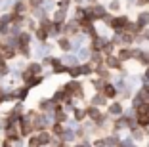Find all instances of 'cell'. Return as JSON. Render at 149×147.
I'll use <instances>...</instances> for the list:
<instances>
[{
    "instance_id": "cell-22",
    "label": "cell",
    "mask_w": 149,
    "mask_h": 147,
    "mask_svg": "<svg viewBox=\"0 0 149 147\" xmlns=\"http://www.w3.org/2000/svg\"><path fill=\"white\" fill-rule=\"evenodd\" d=\"M134 42H136V36H134V35H130V33H126V31L120 33V46H128V48H130ZM120 46H118V48H120Z\"/></svg>"
},
{
    "instance_id": "cell-17",
    "label": "cell",
    "mask_w": 149,
    "mask_h": 147,
    "mask_svg": "<svg viewBox=\"0 0 149 147\" xmlns=\"http://www.w3.org/2000/svg\"><path fill=\"white\" fill-rule=\"evenodd\" d=\"M77 69H79V77H90V75H94V67L90 65V61L77 65Z\"/></svg>"
},
{
    "instance_id": "cell-33",
    "label": "cell",
    "mask_w": 149,
    "mask_h": 147,
    "mask_svg": "<svg viewBox=\"0 0 149 147\" xmlns=\"http://www.w3.org/2000/svg\"><path fill=\"white\" fill-rule=\"evenodd\" d=\"M143 130H145V128H140V126H136V128L132 130V139H136V141H141V139L145 138V136H143V134H145Z\"/></svg>"
},
{
    "instance_id": "cell-13",
    "label": "cell",
    "mask_w": 149,
    "mask_h": 147,
    "mask_svg": "<svg viewBox=\"0 0 149 147\" xmlns=\"http://www.w3.org/2000/svg\"><path fill=\"white\" fill-rule=\"evenodd\" d=\"M124 128H128V118L124 115H120L113 121V134H117L118 130H124Z\"/></svg>"
},
{
    "instance_id": "cell-7",
    "label": "cell",
    "mask_w": 149,
    "mask_h": 147,
    "mask_svg": "<svg viewBox=\"0 0 149 147\" xmlns=\"http://www.w3.org/2000/svg\"><path fill=\"white\" fill-rule=\"evenodd\" d=\"M105 113L109 115V117L117 118V117H120V115L124 113V105L120 103V101H113V103L107 105V111H105Z\"/></svg>"
},
{
    "instance_id": "cell-27",
    "label": "cell",
    "mask_w": 149,
    "mask_h": 147,
    "mask_svg": "<svg viewBox=\"0 0 149 147\" xmlns=\"http://www.w3.org/2000/svg\"><path fill=\"white\" fill-rule=\"evenodd\" d=\"M36 136H38V139H40V143H42V145H48V143L52 141V138H54L52 132H48V130H40Z\"/></svg>"
},
{
    "instance_id": "cell-14",
    "label": "cell",
    "mask_w": 149,
    "mask_h": 147,
    "mask_svg": "<svg viewBox=\"0 0 149 147\" xmlns=\"http://www.w3.org/2000/svg\"><path fill=\"white\" fill-rule=\"evenodd\" d=\"M136 23L141 27V29H147L149 27V12L147 10H141V12L136 15Z\"/></svg>"
},
{
    "instance_id": "cell-20",
    "label": "cell",
    "mask_w": 149,
    "mask_h": 147,
    "mask_svg": "<svg viewBox=\"0 0 149 147\" xmlns=\"http://www.w3.org/2000/svg\"><path fill=\"white\" fill-rule=\"evenodd\" d=\"M52 13H54V15H52V21H54V23H65V21H67V12H65V10L56 8Z\"/></svg>"
},
{
    "instance_id": "cell-38",
    "label": "cell",
    "mask_w": 149,
    "mask_h": 147,
    "mask_svg": "<svg viewBox=\"0 0 149 147\" xmlns=\"http://www.w3.org/2000/svg\"><path fill=\"white\" fill-rule=\"evenodd\" d=\"M105 82H107V80H103V78H100V77L92 78V86L96 88V92H101V88L105 86Z\"/></svg>"
},
{
    "instance_id": "cell-4",
    "label": "cell",
    "mask_w": 149,
    "mask_h": 147,
    "mask_svg": "<svg viewBox=\"0 0 149 147\" xmlns=\"http://www.w3.org/2000/svg\"><path fill=\"white\" fill-rule=\"evenodd\" d=\"M77 33H80V25L79 21H74V19H71V21H65L63 23V36H74Z\"/></svg>"
},
{
    "instance_id": "cell-40",
    "label": "cell",
    "mask_w": 149,
    "mask_h": 147,
    "mask_svg": "<svg viewBox=\"0 0 149 147\" xmlns=\"http://www.w3.org/2000/svg\"><path fill=\"white\" fill-rule=\"evenodd\" d=\"M27 145H29V147H42V143H40L38 136H29V141H27Z\"/></svg>"
},
{
    "instance_id": "cell-37",
    "label": "cell",
    "mask_w": 149,
    "mask_h": 147,
    "mask_svg": "<svg viewBox=\"0 0 149 147\" xmlns=\"http://www.w3.org/2000/svg\"><path fill=\"white\" fill-rule=\"evenodd\" d=\"M115 48H117V46H115V44L111 42V40H107L101 52H103V56H111V54H115Z\"/></svg>"
},
{
    "instance_id": "cell-48",
    "label": "cell",
    "mask_w": 149,
    "mask_h": 147,
    "mask_svg": "<svg viewBox=\"0 0 149 147\" xmlns=\"http://www.w3.org/2000/svg\"><path fill=\"white\" fill-rule=\"evenodd\" d=\"M86 2H90V4H97L96 0H86Z\"/></svg>"
},
{
    "instance_id": "cell-23",
    "label": "cell",
    "mask_w": 149,
    "mask_h": 147,
    "mask_svg": "<svg viewBox=\"0 0 149 147\" xmlns=\"http://www.w3.org/2000/svg\"><path fill=\"white\" fill-rule=\"evenodd\" d=\"M42 80H44V75H33V77L25 82V86L33 90V88H36L38 84H42Z\"/></svg>"
},
{
    "instance_id": "cell-1",
    "label": "cell",
    "mask_w": 149,
    "mask_h": 147,
    "mask_svg": "<svg viewBox=\"0 0 149 147\" xmlns=\"http://www.w3.org/2000/svg\"><path fill=\"white\" fill-rule=\"evenodd\" d=\"M128 21H130V17H128L126 13H123V15H113V19H111V23H109V29L113 31V33H117V35H120V33H124V27L128 25Z\"/></svg>"
},
{
    "instance_id": "cell-25",
    "label": "cell",
    "mask_w": 149,
    "mask_h": 147,
    "mask_svg": "<svg viewBox=\"0 0 149 147\" xmlns=\"http://www.w3.org/2000/svg\"><path fill=\"white\" fill-rule=\"evenodd\" d=\"M136 122H138L140 128L147 130L149 128V115H147V113H140V115H136Z\"/></svg>"
},
{
    "instance_id": "cell-41",
    "label": "cell",
    "mask_w": 149,
    "mask_h": 147,
    "mask_svg": "<svg viewBox=\"0 0 149 147\" xmlns=\"http://www.w3.org/2000/svg\"><path fill=\"white\" fill-rule=\"evenodd\" d=\"M52 63H54V56H46V57H42V59H40L42 69H44V67H52Z\"/></svg>"
},
{
    "instance_id": "cell-10",
    "label": "cell",
    "mask_w": 149,
    "mask_h": 147,
    "mask_svg": "<svg viewBox=\"0 0 149 147\" xmlns=\"http://www.w3.org/2000/svg\"><path fill=\"white\" fill-rule=\"evenodd\" d=\"M82 88H84V86H82V82H79L77 78H71L69 82H65V84H63V90H65L69 95H74L79 90H82Z\"/></svg>"
},
{
    "instance_id": "cell-8",
    "label": "cell",
    "mask_w": 149,
    "mask_h": 147,
    "mask_svg": "<svg viewBox=\"0 0 149 147\" xmlns=\"http://www.w3.org/2000/svg\"><path fill=\"white\" fill-rule=\"evenodd\" d=\"M61 63L65 65V67H77V65H80V59H79V56L74 52H67V54H63V57H61Z\"/></svg>"
},
{
    "instance_id": "cell-16",
    "label": "cell",
    "mask_w": 149,
    "mask_h": 147,
    "mask_svg": "<svg viewBox=\"0 0 149 147\" xmlns=\"http://www.w3.org/2000/svg\"><path fill=\"white\" fill-rule=\"evenodd\" d=\"M17 40H19V46H29V44L33 42V33H31V31H25V29H23L21 33H19Z\"/></svg>"
},
{
    "instance_id": "cell-42",
    "label": "cell",
    "mask_w": 149,
    "mask_h": 147,
    "mask_svg": "<svg viewBox=\"0 0 149 147\" xmlns=\"http://www.w3.org/2000/svg\"><path fill=\"white\" fill-rule=\"evenodd\" d=\"M29 4V10H36V8H42V0H27Z\"/></svg>"
},
{
    "instance_id": "cell-15",
    "label": "cell",
    "mask_w": 149,
    "mask_h": 147,
    "mask_svg": "<svg viewBox=\"0 0 149 147\" xmlns=\"http://www.w3.org/2000/svg\"><path fill=\"white\" fill-rule=\"evenodd\" d=\"M56 46L61 50V52H71V38L69 36H59V38L56 40Z\"/></svg>"
},
{
    "instance_id": "cell-30",
    "label": "cell",
    "mask_w": 149,
    "mask_h": 147,
    "mask_svg": "<svg viewBox=\"0 0 149 147\" xmlns=\"http://www.w3.org/2000/svg\"><path fill=\"white\" fill-rule=\"evenodd\" d=\"M118 143H120V138L117 134H109L105 138V147H117Z\"/></svg>"
},
{
    "instance_id": "cell-43",
    "label": "cell",
    "mask_w": 149,
    "mask_h": 147,
    "mask_svg": "<svg viewBox=\"0 0 149 147\" xmlns=\"http://www.w3.org/2000/svg\"><path fill=\"white\" fill-rule=\"evenodd\" d=\"M13 69L25 71V69H27V63H25V59H23V57H21V59H17V61H15V63H13Z\"/></svg>"
},
{
    "instance_id": "cell-47",
    "label": "cell",
    "mask_w": 149,
    "mask_h": 147,
    "mask_svg": "<svg viewBox=\"0 0 149 147\" xmlns=\"http://www.w3.org/2000/svg\"><path fill=\"white\" fill-rule=\"evenodd\" d=\"M73 2H74V4H79V6H80V4L84 2V0H73Z\"/></svg>"
},
{
    "instance_id": "cell-19",
    "label": "cell",
    "mask_w": 149,
    "mask_h": 147,
    "mask_svg": "<svg viewBox=\"0 0 149 147\" xmlns=\"http://www.w3.org/2000/svg\"><path fill=\"white\" fill-rule=\"evenodd\" d=\"M25 71H29L31 75H42V73H44V69H42V65H40V61H29Z\"/></svg>"
},
{
    "instance_id": "cell-39",
    "label": "cell",
    "mask_w": 149,
    "mask_h": 147,
    "mask_svg": "<svg viewBox=\"0 0 149 147\" xmlns=\"http://www.w3.org/2000/svg\"><path fill=\"white\" fill-rule=\"evenodd\" d=\"M71 4H73V0H57V2H56L57 8H59V10H65V12H69Z\"/></svg>"
},
{
    "instance_id": "cell-34",
    "label": "cell",
    "mask_w": 149,
    "mask_h": 147,
    "mask_svg": "<svg viewBox=\"0 0 149 147\" xmlns=\"http://www.w3.org/2000/svg\"><path fill=\"white\" fill-rule=\"evenodd\" d=\"M69 121V113H65L63 109H59V111H56V122H67Z\"/></svg>"
},
{
    "instance_id": "cell-45",
    "label": "cell",
    "mask_w": 149,
    "mask_h": 147,
    "mask_svg": "<svg viewBox=\"0 0 149 147\" xmlns=\"http://www.w3.org/2000/svg\"><path fill=\"white\" fill-rule=\"evenodd\" d=\"M94 145L96 147H105V138H97L96 141H94Z\"/></svg>"
},
{
    "instance_id": "cell-24",
    "label": "cell",
    "mask_w": 149,
    "mask_h": 147,
    "mask_svg": "<svg viewBox=\"0 0 149 147\" xmlns=\"http://www.w3.org/2000/svg\"><path fill=\"white\" fill-rule=\"evenodd\" d=\"M13 90H15V98H17V101H25L27 95H29V92H31V88L19 86V88H13Z\"/></svg>"
},
{
    "instance_id": "cell-21",
    "label": "cell",
    "mask_w": 149,
    "mask_h": 147,
    "mask_svg": "<svg viewBox=\"0 0 149 147\" xmlns=\"http://www.w3.org/2000/svg\"><path fill=\"white\" fill-rule=\"evenodd\" d=\"M71 115H73V121H77V122H84L86 121V109H82V107H79V105H77V107H74V111L71 113Z\"/></svg>"
},
{
    "instance_id": "cell-35",
    "label": "cell",
    "mask_w": 149,
    "mask_h": 147,
    "mask_svg": "<svg viewBox=\"0 0 149 147\" xmlns=\"http://www.w3.org/2000/svg\"><path fill=\"white\" fill-rule=\"evenodd\" d=\"M73 19H74V21H82V19H84V6H77V8H74Z\"/></svg>"
},
{
    "instance_id": "cell-32",
    "label": "cell",
    "mask_w": 149,
    "mask_h": 147,
    "mask_svg": "<svg viewBox=\"0 0 149 147\" xmlns=\"http://www.w3.org/2000/svg\"><path fill=\"white\" fill-rule=\"evenodd\" d=\"M57 6H56V0H42V10L46 13H50V12H54Z\"/></svg>"
},
{
    "instance_id": "cell-18",
    "label": "cell",
    "mask_w": 149,
    "mask_h": 147,
    "mask_svg": "<svg viewBox=\"0 0 149 147\" xmlns=\"http://www.w3.org/2000/svg\"><path fill=\"white\" fill-rule=\"evenodd\" d=\"M103 61H105V56H103V52H92V54H90V65H92V67L103 65Z\"/></svg>"
},
{
    "instance_id": "cell-29",
    "label": "cell",
    "mask_w": 149,
    "mask_h": 147,
    "mask_svg": "<svg viewBox=\"0 0 149 147\" xmlns=\"http://www.w3.org/2000/svg\"><path fill=\"white\" fill-rule=\"evenodd\" d=\"M50 128H52V136H54V138H61V134H63V130H65V126H63L61 122H54Z\"/></svg>"
},
{
    "instance_id": "cell-49",
    "label": "cell",
    "mask_w": 149,
    "mask_h": 147,
    "mask_svg": "<svg viewBox=\"0 0 149 147\" xmlns=\"http://www.w3.org/2000/svg\"><path fill=\"white\" fill-rule=\"evenodd\" d=\"M4 90H6V88H2V86H0V95H2V94H4Z\"/></svg>"
},
{
    "instance_id": "cell-12",
    "label": "cell",
    "mask_w": 149,
    "mask_h": 147,
    "mask_svg": "<svg viewBox=\"0 0 149 147\" xmlns=\"http://www.w3.org/2000/svg\"><path fill=\"white\" fill-rule=\"evenodd\" d=\"M107 101H109V100H107L101 92H96V94L90 98V105H94V107H103V105H109Z\"/></svg>"
},
{
    "instance_id": "cell-51",
    "label": "cell",
    "mask_w": 149,
    "mask_h": 147,
    "mask_svg": "<svg viewBox=\"0 0 149 147\" xmlns=\"http://www.w3.org/2000/svg\"><path fill=\"white\" fill-rule=\"evenodd\" d=\"M147 115H149V103H147Z\"/></svg>"
},
{
    "instance_id": "cell-50",
    "label": "cell",
    "mask_w": 149,
    "mask_h": 147,
    "mask_svg": "<svg viewBox=\"0 0 149 147\" xmlns=\"http://www.w3.org/2000/svg\"><path fill=\"white\" fill-rule=\"evenodd\" d=\"M73 147H84V145H73Z\"/></svg>"
},
{
    "instance_id": "cell-46",
    "label": "cell",
    "mask_w": 149,
    "mask_h": 147,
    "mask_svg": "<svg viewBox=\"0 0 149 147\" xmlns=\"http://www.w3.org/2000/svg\"><path fill=\"white\" fill-rule=\"evenodd\" d=\"M126 4H128V8H132V6H136V0H126Z\"/></svg>"
},
{
    "instance_id": "cell-6",
    "label": "cell",
    "mask_w": 149,
    "mask_h": 147,
    "mask_svg": "<svg viewBox=\"0 0 149 147\" xmlns=\"http://www.w3.org/2000/svg\"><path fill=\"white\" fill-rule=\"evenodd\" d=\"M103 63H105V67L109 71H120V69H123V61L117 57V54L105 56V61H103Z\"/></svg>"
},
{
    "instance_id": "cell-31",
    "label": "cell",
    "mask_w": 149,
    "mask_h": 147,
    "mask_svg": "<svg viewBox=\"0 0 149 147\" xmlns=\"http://www.w3.org/2000/svg\"><path fill=\"white\" fill-rule=\"evenodd\" d=\"M35 38L38 40V42H48L50 35H48V31H44V29H36V31H35Z\"/></svg>"
},
{
    "instance_id": "cell-36",
    "label": "cell",
    "mask_w": 149,
    "mask_h": 147,
    "mask_svg": "<svg viewBox=\"0 0 149 147\" xmlns=\"http://www.w3.org/2000/svg\"><path fill=\"white\" fill-rule=\"evenodd\" d=\"M107 10H109L111 13H117V12H120V0H111L109 4H107Z\"/></svg>"
},
{
    "instance_id": "cell-28",
    "label": "cell",
    "mask_w": 149,
    "mask_h": 147,
    "mask_svg": "<svg viewBox=\"0 0 149 147\" xmlns=\"http://www.w3.org/2000/svg\"><path fill=\"white\" fill-rule=\"evenodd\" d=\"M17 56L23 57V59H31V56H33L31 46H19L17 48Z\"/></svg>"
},
{
    "instance_id": "cell-26",
    "label": "cell",
    "mask_w": 149,
    "mask_h": 147,
    "mask_svg": "<svg viewBox=\"0 0 149 147\" xmlns=\"http://www.w3.org/2000/svg\"><path fill=\"white\" fill-rule=\"evenodd\" d=\"M90 54H92V50H90L88 46H82V48H80L79 52H77V56H79L80 63H86V61L90 59Z\"/></svg>"
},
{
    "instance_id": "cell-3",
    "label": "cell",
    "mask_w": 149,
    "mask_h": 147,
    "mask_svg": "<svg viewBox=\"0 0 149 147\" xmlns=\"http://www.w3.org/2000/svg\"><path fill=\"white\" fill-rule=\"evenodd\" d=\"M86 38H88V36L84 35V33H77L74 36H71V52L77 54L82 46H86V44H84V42H86Z\"/></svg>"
},
{
    "instance_id": "cell-11",
    "label": "cell",
    "mask_w": 149,
    "mask_h": 147,
    "mask_svg": "<svg viewBox=\"0 0 149 147\" xmlns=\"http://www.w3.org/2000/svg\"><path fill=\"white\" fill-rule=\"evenodd\" d=\"M101 94L105 95L107 100H117V98H118V90L115 88L113 82H105V86L101 88Z\"/></svg>"
},
{
    "instance_id": "cell-9",
    "label": "cell",
    "mask_w": 149,
    "mask_h": 147,
    "mask_svg": "<svg viewBox=\"0 0 149 147\" xmlns=\"http://www.w3.org/2000/svg\"><path fill=\"white\" fill-rule=\"evenodd\" d=\"M117 57L123 63H126V61H130V59H134V48H128V46H120L117 50Z\"/></svg>"
},
{
    "instance_id": "cell-5",
    "label": "cell",
    "mask_w": 149,
    "mask_h": 147,
    "mask_svg": "<svg viewBox=\"0 0 149 147\" xmlns=\"http://www.w3.org/2000/svg\"><path fill=\"white\" fill-rule=\"evenodd\" d=\"M107 36H103V35H97V36H94V38H90V44H88V48L92 50V52H101L103 50V46H105V42H107Z\"/></svg>"
},
{
    "instance_id": "cell-2",
    "label": "cell",
    "mask_w": 149,
    "mask_h": 147,
    "mask_svg": "<svg viewBox=\"0 0 149 147\" xmlns=\"http://www.w3.org/2000/svg\"><path fill=\"white\" fill-rule=\"evenodd\" d=\"M54 46H56V44H52V42H38L35 46V57L36 59H42V57H46V56H52Z\"/></svg>"
},
{
    "instance_id": "cell-44",
    "label": "cell",
    "mask_w": 149,
    "mask_h": 147,
    "mask_svg": "<svg viewBox=\"0 0 149 147\" xmlns=\"http://www.w3.org/2000/svg\"><path fill=\"white\" fill-rule=\"evenodd\" d=\"M136 6H138V8H147L149 0H136Z\"/></svg>"
}]
</instances>
